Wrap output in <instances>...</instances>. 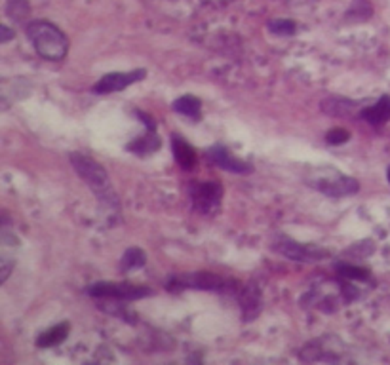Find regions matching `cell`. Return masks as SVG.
<instances>
[{
	"label": "cell",
	"instance_id": "cell-1",
	"mask_svg": "<svg viewBox=\"0 0 390 365\" xmlns=\"http://www.w3.org/2000/svg\"><path fill=\"white\" fill-rule=\"evenodd\" d=\"M27 36L33 42L36 53L48 61H61L69 52V38L63 31L44 19L31 21L27 25Z\"/></svg>",
	"mask_w": 390,
	"mask_h": 365
},
{
	"label": "cell",
	"instance_id": "cell-2",
	"mask_svg": "<svg viewBox=\"0 0 390 365\" xmlns=\"http://www.w3.org/2000/svg\"><path fill=\"white\" fill-rule=\"evenodd\" d=\"M70 164H73L76 174L86 181L88 186L93 191V194L100 198L101 203H105L107 208H118L117 192L112 189L111 179H109L105 168L98 160L86 157L82 152H73L70 154Z\"/></svg>",
	"mask_w": 390,
	"mask_h": 365
},
{
	"label": "cell",
	"instance_id": "cell-3",
	"mask_svg": "<svg viewBox=\"0 0 390 365\" xmlns=\"http://www.w3.org/2000/svg\"><path fill=\"white\" fill-rule=\"evenodd\" d=\"M307 181L310 186H315L316 191H320L322 194H326L330 198H344L352 196L360 191V183L350 175H343L337 169H320L315 175H309Z\"/></svg>",
	"mask_w": 390,
	"mask_h": 365
},
{
	"label": "cell",
	"instance_id": "cell-4",
	"mask_svg": "<svg viewBox=\"0 0 390 365\" xmlns=\"http://www.w3.org/2000/svg\"><path fill=\"white\" fill-rule=\"evenodd\" d=\"M236 282L233 280H225L219 274L210 273H192V274H179V276H172L166 282V287L172 291L186 290H204V291H228L233 290Z\"/></svg>",
	"mask_w": 390,
	"mask_h": 365
},
{
	"label": "cell",
	"instance_id": "cell-5",
	"mask_svg": "<svg viewBox=\"0 0 390 365\" xmlns=\"http://www.w3.org/2000/svg\"><path fill=\"white\" fill-rule=\"evenodd\" d=\"M88 293L95 299H112V301H137L152 293L145 285L118 284V282H100L88 287Z\"/></svg>",
	"mask_w": 390,
	"mask_h": 365
},
{
	"label": "cell",
	"instance_id": "cell-6",
	"mask_svg": "<svg viewBox=\"0 0 390 365\" xmlns=\"http://www.w3.org/2000/svg\"><path fill=\"white\" fill-rule=\"evenodd\" d=\"M192 206L196 211L204 215L217 213V209L221 208L223 200V186L217 181H204V183H191L189 186Z\"/></svg>",
	"mask_w": 390,
	"mask_h": 365
},
{
	"label": "cell",
	"instance_id": "cell-7",
	"mask_svg": "<svg viewBox=\"0 0 390 365\" xmlns=\"http://www.w3.org/2000/svg\"><path fill=\"white\" fill-rule=\"evenodd\" d=\"M274 248L284 257L297 263H316L330 255L322 248H315V245H309V243H299L295 240H290V238H282L280 242H276Z\"/></svg>",
	"mask_w": 390,
	"mask_h": 365
},
{
	"label": "cell",
	"instance_id": "cell-8",
	"mask_svg": "<svg viewBox=\"0 0 390 365\" xmlns=\"http://www.w3.org/2000/svg\"><path fill=\"white\" fill-rule=\"evenodd\" d=\"M145 76H147V70L143 69L130 70V73H109V75L101 76L100 80L93 84L92 92L98 93V95L122 92V90H126V88L135 84V82L143 80Z\"/></svg>",
	"mask_w": 390,
	"mask_h": 365
},
{
	"label": "cell",
	"instance_id": "cell-9",
	"mask_svg": "<svg viewBox=\"0 0 390 365\" xmlns=\"http://www.w3.org/2000/svg\"><path fill=\"white\" fill-rule=\"evenodd\" d=\"M208 160H210L214 166L217 168L225 169V171H231V174H251L253 168H251V164L244 162V160H240L233 154V152L228 151L227 147L223 145H216L211 147L210 151H208Z\"/></svg>",
	"mask_w": 390,
	"mask_h": 365
},
{
	"label": "cell",
	"instance_id": "cell-10",
	"mask_svg": "<svg viewBox=\"0 0 390 365\" xmlns=\"http://www.w3.org/2000/svg\"><path fill=\"white\" fill-rule=\"evenodd\" d=\"M172 151H174L175 162L179 164L183 169L189 171V169L196 166V151L183 137H179V135L172 137Z\"/></svg>",
	"mask_w": 390,
	"mask_h": 365
},
{
	"label": "cell",
	"instance_id": "cell-11",
	"mask_svg": "<svg viewBox=\"0 0 390 365\" xmlns=\"http://www.w3.org/2000/svg\"><path fill=\"white\" fill-rule=\"evenodd\" d=\"M362 118L367 122V124H373V126H381L384 122L390 120V95H383V97L375 101L371 107L362 110Z\"/></svg>",
	"mask_w": 390,
	"mask_h": 365
},
{
	"label": "cell",
	"instance_id": "cell-12",
	"mask_svg": "<svg viewBox=\"0 0 390 365\" xmlns=\"http://www.w3.org/2000/svg\"><path fill=\"white\" fill-rule=\"evenodd\" d=\"M69 331H70V325L67 324V322L53 325V327H50V329L38 335V339H36V347L38 348L58 347V344H61V342L69 337Z\"/></svg>",
	"mask_w": 390,
	"mask_h": 365
},
{
	"label": "cell",
	"instance_id": "cell-13",
	"mask_svg": "<svg viewBox=\"0 0 390 365\" xmlns=\"http://www.w3.org/2000/svg\"><path fill=\"white\" fill-rule=\"evenodd\" d=\"M160 145H162V141H160V137L157 135V132H152V129H149L143 137H139V139H134L132 143H128V149L130 152H134V154H141V157H145V154H152V152H157L158 149H160Z\"/></svg>",
	"mask_w": 390,
	"mask_h": 365
},
{
	"label": "cell",
	"instance_id": "cell-14",
	"mask_svg": "<svg viewBox=\"0 0 390 365\" xmlns=\"http://www.w3.org/2000/svg\"><path fill=\"white\" fill-rule=\"evenodd\" d=\"M200 109H202V103H200L199 97L194 95H183V97L175 99L174 101V110L177 115H183L191 120H200Z\"/></svg>",
	"mask_w": 390,
	"mask_h": 365
},
{
	"label": "cell",
	"instance_id": "cell-15",
	"mask_svg": "<svg viewBox=\"0 0 390 365\" xmlns=\"http://www.w3.org/2000/svg\"><path fill=\"white\" fill-rule=\"evenodd\" d=\"M145 263H147L145 251L139 250V248H130V250H126L122 259H120V268H122V273H130V270L141 268Z\"/></svg>",
	"mask_w": 390,
	"mask_h": 365
},
{
	"label": "cell",
	"instance_id": "cell-16",
	"mask_svg": "<svg viewBox=\"0 0 390 365\" xmlns=\"http://www.w3.org/2000/svg\"><path fill=\"white\" fill-rule=\"evenodd\" d=\"M335 268H337L341 278L350 280V282H356V280L358 282H366V280H369V270L364 267H356V265H350V263H337Z\"/></svg>",
	"mask_w": 390,
	"mask_h": 365
},
{
	"label": "cell",
	"instance_id": "cell-17",
	"mask_svg": "<svg viewBox=\"0 0 390 365\" xmlns=\"http://www.w3.org/2000/svg\"><path fill=\"white\" fill-rule=\"evenodd\" d=\"M6 16L14 21H23L31 16V6L27 0H8Z\"/></svg>",
	"mask_w": 390,
	"mask_h": 365
},
{
	"label": "cell",
	"instance_id": "cell-18",
	"mask_svg": "<svg viewBox=\"0 0 390 365\" xmlns=\"http://www.w3.org/2000/svg\"><path fill=\"white\" fill-rule=\"evenodd\" d=\"M240 302H242V310H244V318L248 316V310L253 308L255 314L261 312V295L255 290H244L240 293Z\"/></svg>",
	"mask_w": 390,
	"mask_h": 365
},
{
	"label": "cell",
	"instance_id": "cell-19",
	"mask_svg": "<svg viewBox=\"0 0 390 365\" xmlns=\"http://www.w3.org/2000/svg\"><path fill=\"white\" fill-rule=\"evenodd\" d=\"M352 107L354 103L352 101H344V99H327L324 103V110L327 115H335V116H347L352 112Z\"/></svg>",
	"mask_w": 390,
	"mask_h": 365
},
{
	"label": "cell",
	"instance_id": "cell-20",
	"mask_svg": "<svg viewBox=\"0 0 390 365\" xmlns=\"http://www.w3.org/2000/svg\"><path fill=\"white\" fill-rule=\"evenodd\" d=\"M268 29L278 36H291L295 35L297 25L291 19H273V21H268Z\"/></svg>",
	"mask_w": 390,
	"mask_h": 365
},
{
	"label": "cell",
	"instance_id": "cell-21",
	"mask_svg": "<svg viewBox=\"0 0 390 365\" xmlns=\"http://www.w3.org/2000/svg\"><path fill=\"white\" fill-rule=\"evenodd\" d=\"M347 16H349V18L367 19L371 16V6H369L367 0H356V2H352V8H350Z\"/></svg>",
	"mask_w": 390,
	"mask_h": 365
},
{
	"label": "cell",
	"instance_id": "cell-22",
	"mask_svg": "<svg viewBox=\"0 0 390 365\" xmlns=\"http://www.w3.org/2000/svg\"><path fill=\"white\" fill-rule=\"evenodd\" d=\"M350 139V132L344 128H333L326 134V141L330 145H343Z\"/></svg>",
	"mask_w": 390,
	"mask_h": 365
},
{
	"label": "cell",
	"instance_id": "cell-23",
	"mask_svg": "<svg viewBox=\"0 0 390 365\" xmlns=\"http://www.w3.org/2000/svg\"><path fill=\"white\" fill-rule=\"evenodd\" d=\"M135 116H139L141 120L145 122L147 129H152V132H157V124H154V118H151V116L147 115V112H143V110H135Z\"/></svg>",
	"mask_w": 390,
	"mask_h": 365
},
{
	"label": "cell",
	"instance_id": "cell-24",
	"mask_svg": "<svg viewBox=\"0 0 390 365\" xmlns=\"http://www.w3.org/2000/svg\"><path fill=\"white\" fill-rule=\"evenodd\" d=\"M10 38H14V33L8 29L6 25H2V36H0V42H2V44H6Z\"/></svg>",
	"mask_w": 390,
	"mask_h": 365
},
{
	"label": "cell",
	"instance_id": "cell-25",
	"mask_svg": "<svg viewBox=\"0 0 390 365\" xmlns=\"http://www.w3.org/2000/svg\"><path fill=\"white\" fill-rule=\"evenodd\" d=\"M316 0H293V2H290V6L297 8V6H305V4H315Z\"/></svg>",
	"mask_w": 390,
	"mask_h": 365
},
{
	"label": "cell",
	"instance_id": "cell-26",
	"mask_svg": "<svg viewBox=\"0 0 390 365\" xmlns=\"http://www.w3.org/2000/svg\"><path fill=\"white\" fill-rule=\"evenodd\" d=\"M386 179H389V183H390V168H389V171H386Z\"/></svg>",
	"mask_w": 390,
	"mask_h": 365
}]
</instances>
